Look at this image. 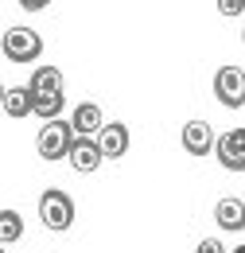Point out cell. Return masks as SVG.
<instances>
[{"mask_svg": "<svg viewBox=\"0 0 245 253\" xmlns=\"http://www.w3.org/2000/svg\"><path fill=\"white\" fill-rule=\"evenodd\" d=\"M35 94H62V74L55 70V66H39L35 74H31V82H28Z\"/></svg>", "mask_w": 245, "mask_h": 253, "instance_id": "12", "label": "cell"}, {"mask_svg": "<svg viewBox=\"0 0 245 253\" xmlns=\"http://www.w3.org/2000/svg\"><path fill=\"white\" fill-rule=\"evenodd\" d=\"M39 218L47 230H70V222H74V203H70V195L59 187H47L39 195Z\"/></svg>", "mask_w": 245, "mask_h": 253, "instance_id": "2", "label": "cell"}, {"mask_svg": "<svg viewBox=\"0 0 245 253\" xmlns=\"http://www.w3.org/2000/svg\"><path fill=\"white\" fill-rule=\"evenodd\" d=\"M70 125H74V132H78V136H97V132L105 128V117H101V105H93V101H82V105L74 109Z\"/></svg>", "mask_w": 245, "mask_h": 253, "instance_id": "10", "label": "cell"}, {"mask_svg": "<svg viewBox=\"0 0 245 253\" xmlns=\"http://www.w3.org/2000/svg\"><path fill=\"white\" fill-rule=\"evenodd\" d=\"M20 234H24V218H20L12 207H4V211H0V242L12 246V242H20Z\"/></svg>", "mask_w": 245, "mask_h": 253, "instance_id": "13", "label": "cell"}, {"mask_svg": "<svg viewBox=\"0 0 245 253\" xmlns=\"http://www.w3.org/2000/svg\"><path fill=\"white\" fill-rule=\"evenodd\" d=\"M66 160H70V168H74L78 175H93V171H97V168L105 164V152H101L97 136H78Z\"/></svg>", "mask_w": 245, "mask_h": 253, "instance_id": "6", "label": "cell"}, {"mask_svg": "<svg viewBox=\"0 0 245 253\" xmlns=\"http://www.w3.org/2000/svg\"><path fill=\"white\" fill-rule=\"evenodd\" d=\"M195 253H226V246H222L218 238H203V242H199V250H195Z\"/></svg>", "mask_w": 245, "mask_h": 253, "instance_id": "16", "label": "cell"}, {"mask_svg": "<svg viewBox=\"0 0 245 253\" xmlns=\"http://www.w3.org/2000/svg\"><path fill=\"white\" fill-rule=\"evenodd\" d=\"M218 12H222V16H242L245 0H218Z\"/></svg>", "mask_w": 245, "mask_h": 253, "instance_id": "15", "label": "cell"}, {"mask_svg": "<svg viewBox=\"0 0 245 253\" xmlns=\"http://www.w3.org/2000/svg\"><path fill=\"white\" fill-rule=\"evenodd\" d=\"M66 105V94H35V117L43 121H55Z\"/></svg>", "mask_w": 245, "mask_h": 253, "instance_id": "14", "label": "cell"}, {"mask_svg": "<svg viewBox=\"0 0 245 253\" xmlns=\"http://www.w3.org/2000/svg\"><path fill=\"white\" fill-rule=\"evenodd\" d=\"M97 144H101L105 160H121L124 152H128V144H132L128 125H121V121H105V128L97 132Z\"/></svg>", "mask_w": 245, "mask_h": 253, "instance_id": "7", "label": "cell"}, {"mask_svg": "<svg viewBox=\"0 0 245 253\" xmlns=\"http://www.w3.org/2000/svg\"><path fill=\"white\" fill-rule=\"evenodd\" d=\"M214 222L222 230H234V234H242L245 230V203L242 199H222L214 207Z\"/></svg>", "mask_w": 245, "mask_h": 253, "instance_id": "11", "label": "cell"}, {"mask_svg": "<svg viewBox=\"0 0 245 253\" xmlns=\"http://www.w3.org/2000/svg\"><path fill=\"white\" fill-rule=\"evenodd\" d=\"M4 113L12 117V121H24L35 113V90L31 86H8L4 90Z\"/></svg>", "mask_w": 245, "mask_h": 253, "instance_id": "9", "label": "cell"}, {"mask_svg": "<svg viewBox=\"0 0 245 253\" xmlns=\"http://www.w3.org/2000/svg\"><path fill=\"white\" fill-rule=\"evenodd\" d=\"M214 156L226 171H245V128H230L222 132L214 144Z\"/></svg>", "mask_w": 245, "mask_h": 253, "instance_id": "5", "label": "cell"}, {"mask_svg": "<svg viewBox=\"0 0 245 253\" xmlns=\"http://www.w3.org/2000/svg\"><path fill=\"white\" fill-rule=\"evenodd\" d=\"M16 4H20L24 12H43V8L51 4V0H16Z\"/></svg>", "mask_w": 245, "mask_h": 253, "instance_id": "17", "label": "cell"}, {"mask_svg": "<svg viewBox=\"0 0 245 253\" xmlns=\"http://www.w3.org/2000/svg\"><path fill=\"white\" fill-rule=\"evenodd\" d=\"M74 140H78V132H74V125L70 121H47V125L39 128V136H35V148H39V156L43 160H66L70 156V148H74Z\"/></svg>", "mask_w": 245, "mask_h": 253, "instance_id": "1", "label": "cell"}, {"mask_svg": "<svg viewBox=\"0 0 245 253\" xmlns=\"http://www.w3.org/2000/svg\"><path fill=\"white\" fill-rule=\"evenodd\" d=\"M43 55V39L35 28H8L4 32V59L8 63H35Z\"/></svg>", "mask_w": 245, "mask_h": 253, "instance_id": "3", "label": "cell"}, {"mask_svg": "<svg viewBox=\"0 0 245 253\" xmlns=\"http://www.w3.org/2000/svg\"><path fill=\"white\" fill-rule=\"evenodd\" d=\"M214 97L226 105V109H242L245 105V70L242 66H218Z\"/></svg>", "mask_w": 245, "mask_h": 253, "instance_id": "4", "label": "cell"}, {"mask_svg": "<svg viewBox=\"0 0 245 253\" xmlns=\"http://www.w3.org/2000/svg\"><path fill=\"white\" fill-rule=\"evenodd\" d=\"M242 39H245V32H242Z\"/></svg>", "mask_w": 245, "mask_h": 253, "instance_id": "19", "label": "cell"}, {"mask_svg": "<svg viewBox=\"0 0 245 253\" xmlns=\"http://www.w3.org/2000/svg\"><path fill=\"white\" fill-rule=\"evenodd\" d=\"M234 253H245V246H238V250H234Z\"/></svg>", "mask_w": 245, "mask_h": 253, "instance_id": "18", "label": "cell"}, {"mask_svg": "<svg viewBox=\"0 0 245 253\" xmlns=\"http://www.w3.org/2000/svg\"><path fill=\"white\" fill-rule=\"evenodd\" d=\"M218 144L214 128L206 125V121H187L183 125V148L191 156H210V148Z\"/></svg>", "mask_w": 245, "mask_h": 253, "instance_id": "8", "label": "cell"}]
</instances>
